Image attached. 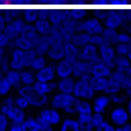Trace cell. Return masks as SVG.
Listing matches in <instances>:
<instances>
[{"label": "cell", "instance_id": "obj_10", "mask_svg": "<svg viewBox=\"0 0 131 131\" xmlns=\"http://www.w3.org/2000/svg\"><path fill=\"white\" fill-rule=\"evenodd\" d=\"M111 96L107 95V93H101V95H96L93 101H92V107H93V111L95 113H101L104 114L107 111V108L111 105Z\"/></svg>", "mask_w": 131, "mask_h": 131}, {"label": "cell", "instance_id": "obj_12", "mask_svg": "<svg viewBox=\"0 0 131 131\" xmlns=\"http://www.w3.org/2000/svg\"><path fill=\"white\" fill-rule=\"evenodd\" d=\"M85 75H92V64L81 58H76L73 63V78L79 79Z\"/></svg>", "mask_w": 131, "mask_h": 131}, {"label": "cell", "instance_id": "obj_39", "mask_svg": "<svg viewBox=\"0 0 131 131\" xmlns=\"http://www.w3.org/2000/svg\"><path fill=\"white\" fill-rule=\"evenodd\" d=\"M9 57H6V49H3V47H0V64L3 63V61H6Z\"/></svg>", "mask_w": 131, "mask_h": 131}, {"label": "cell", "instance_id": "obj_28", "mask_svg": "<svg viewBox=\"0 0 131 131\" xmlns=\"http://www.w3.org/2000/svg\"><path fill=\"white\" fill-rule=\"evenodd\" d=\"M14 87H12V84L6 79V78H3L2 81H0V96H8L9 93H11V90H12Z\"/></svg>", "mask_w": 131, "mask_h": 131}, {"label": "cell", "instance_id": "obj_32", "mask_svg": "<svg viewBox=\"0 0 131 131\" xmlns=\"http://www.w3.org/2000/svg\"><path fill=\"white\" fill-rule=\"evenodd\" d=\"M104 122H105L104 114H101V113H93V117H92V127H93L95 130H96V128H99Z\"/></svg>", "mask_w": 131, "mask_h": 131}, {"label": "cell", "instance_id": "obj_15", "mask_svg": "<svg viewBox=\"0 0 131 131\" xmlns=\"http://www.w3.org/2000/svg\"><path fill=\"white\" fill-rule=\"evenodd\" d=\"M113 70H114V69H111L110 66H107L105 63H102L101 58L96 60L95 63H92V75H93V76H105V78H108V76L113 75Z\"/></svg>", "mask_w": 131, "mask_h": 131}, {"label": "cell", "instance_id": "obj_5", "mask_svg": "<svg viewBox=\"0 0 131 131\" xmlns=\"http://www.w3.org/2000/svg\"><path fill=\"white\" fill-rule=\"evenodd\" d=\"M37 117H38L40 122H46V124L53 125V127H57V125H60L63 122L61 110L53 108V107H44V108H41V111H40V114Z\"/></svg>", "mask_w": 131, "mask_h": 131}, {"label": "cell", "instance_id": "obj_25", "mask_svg": "<svg viewBox=\"0 0 131 131\" xmlns=\"http://www.w3.org/2000/svg\"><path fill=\"white\" fill-rule=\"evenodd\" d=\"M108 78H105V76H93L92 75V85L96 90V93H104L105 92V85H107V79Z\"/></svg>", "mask_w": 131, "mask_h": 131}, {"label": "cell", "instance_id": "obj_30", "mask_svg": "<svg viewBox=\"0 0 131 131\" xmlns=\"http://www.w3.org/2000/svg\"><path fill=\"white\" fill-rule=\"evenodd\" d=\"M15 105H17L18 108H21V110H28V108L31 107V102H29V99L26 98V96H18V95H15Z\"/></svg>", "mask_w": 131, "mask_h": 131}, {"label": "cell", "instance_id": "obj_23", "mask_svg": "<svg viewBox=\"0 0 131 131\" xmlns=\"http://www.w3.org/2000/svg\"><path fill=\"white\" fill-rule=\"evenodd\" d=\"M122 92V85L113 78V76H110L108 79H107V85H105V92L104 93H107V95H116V93H121Z\"/></svg>", "mask_w": 131, "mask_h": 131}, {"label": "cell", "instance_id": "obj_33", "mask_svg": "<svg viewBox=\"0 0 131 131\" xmlns=\"http://www.w3.org/2000/svg\"><path fill=\"white\" fill-rule=\"evenodd\" d=\"M9 125H11V121L8 116H5L2 111H0V131H8L9 130Z\"/></svg>", "mask_w": 131, "mask_h": 131}, {"label": "cell", "instance_id": "obj_22", "mask_svg": "<svg viewBox=\"0 0 131 131\" xmlns=\"http://www.w3.org/2000/svg\"><path fill=\"white\" fill-rule=\"evenodd\" d=\"M5 78L12 84L14 89L20 87L21 85V70H15V69H9L6 73H5Z\"/></svg>", "mask_w": 131, "mask_h": 131}, {"label": "cell", "instance_id": "obj_29", "mask_svg": "<svg viewBox=\"0 0 131 131\" xmlns=\"http://www.w3.org/2000/svg\"><path fill=\"white\" fill-rule=\"evenodd\" d=\"M114 49H116V53L122 55V57H127L131 50L130 43H117V44H114Z\"/></svg>", "mask_w": 131, "mask_h": 131}, {"label": "cell", "instance_id": "obj_3", "mask_svg": "<svg viewBox=\"0 0 131 131\" xmlns=\"http://www.w3.org/2000/svg\"><path fill=\"white\" fill-rule=\"evenodd\" d=\"M9 63H11V69H15V70H25V69H28L29 63H31L29 50L14 47L11 50V53H9Z\"/></svg>", "mask_w": 131, "mask_h": 131}, {"label": "cell", "instance_id": "obj_6", "mask_svg": "<svg viewBox=\"0 0 131 131\" xmlns=\"http://www.w3.org/2000/svg\"><path fill=\"white\" fill-rule=\"evenodd\" d=\"M131 119H130V114H128V110L127 107L124 105H116L111 111H110V122H113L116 127L119 125H125L128 124Z\"/></svg>", "mask_w": 131, "mask_h": 131}, {"label": "cell", "instance_id": "obj_37", "mask_svg": "<svg viewBox=\"0 0 131 131\" xmlns=\"http://www.w3.org/2000/svg\"><path fill=\"white\" fill-rule=\"evenodd\" d=\"M38 119V117H37ZM40 125H41V130L40 131H55L53 130V125H49V124H46V122H40Z\"/></svg>", "mask_w": 131, "mask_h": 131}, {"label": "cell", "instance_id": "obj_21", "mask_svg": "<svg viewBox=\"0 0 131 131\" xmlns=\"http://www.w3.org/2000/svg\"><path fill=\"white\" fill-rule=\"evenodd\" d=\"M75 108H76V117L78 116H89V114H93V107L89 101H84V99H76V104H75Z\"/></svg>", "mask_w": 131, "mask_h": 131}, {"label": "cell", "instance_id": "obj_18", "mask_svg": "<svg viewBox=\"0 0 131 131\" xmlns=\"http://www.w3.org/2000/svg\"><path fill=\"white\" fill-rule=\"evenodd\" d=\"M76 85V78L69 76V78H61L57 81V92L61 93H73Z\"/></svg>", "mask_w": 131, "mask_h": 131}, {"label": "cell", "instance_id": "obj_8", "mask_svg": "<svg viewBox=\"0 0 131 131\" xmlns=\"http://www.w3.org/2000/svg\"><path fill=\"white\" fill-rule=\"evenodd\" d=\"M90 5L96 6L99 9H122L130 5V0H90Z\"/></svg>", "mask_w": 131, "mask_h": 131}, {"label": "cell", "instance_id": "obj_41", "mask_svg": "<svg viewBox=\"0 0 131 131\" xmlns=\"http://www.w3.org/2000/svg\"><path fill=\"white\" fill-rule=\"evenodd\" d=\"M3 78H5V73H3V72H2V69H0V81H2Z\"/></svg>", "mask_w": 131, "mask_h": 131}, {"label": "cell", "instance_id": "obj_31", "mask_svg": "<svg viewBox=\"0 0 131 131\" xmlns=\"http://www.w3.org/2000/svg\"><path fill=\"white\" fill-rule=\"evenodd\" d=\"M8 46H12V38L5 32V31H0V47L6 49Z\"/></svg>", "mask_w": 131, "mask_h": 131}, {"label": "cell", "instance_id": "obj_4", "mask_svg": "<svg viewBox=\"0 0 131 131\" xmlns=\"http://www.w3.org/2000/svg\"><path fill=\"white\" fill-rule=\"evenodd\" d=\"M105 26L104 21L99 20L98 17H90V18H84L81 21H78V31L79 32H87L90 35H101L104 32Z\"/></svg>", "mask_w": 131, "mask_h": 131}, {"label": "cell", "instance_id": "obj_1", "mask_svg": "<svg viewBox=\"0 0 131 131\" xmlns=\"http://www.w3.org/2000/svg\"><path fill=\"white\" fill-rule=\"evenodd\" d=\"M76 96L73 93H61V92H55L53 96L50 98V107L58 108L64 113L66 116H76Z\"/></svg>", "mask_w": 131, "mask_h": 131}, {"label": "cell", "instance_id": "obj_36", "mask_svg": "<svg viewBox=\"0 0 131 131\" xmlns=\"http://www.w3.org/2000/svg\"><path fill=\"white\" fill-rule=\"evenodd\" d=\"M8 131H25V128H23V124H12L11 122Z\"/></svg>", "mask_w": 131, "mask_h": 131}, {"label": "cell", "instance_id": "obj_44", "mask_svg": "<svg viewBox=\"0 0 131 131\" xmlns=\"http://www.w3.org/2000/svg\"><path fill=\"white\" fill-rule=\"evenodd\" d=\"M93 131H96V130H93Z\"/></svg>", "mask_w": 131, "mask_h": 131}, {"label": "cell", "instance_id": "obj_43", "mask_svg": "<svg viewBox=\"0 0 131 131\" xmlns=\"http://www.w3.org/2000/svg\"><path fill=\"white\" fill-rule=\"evenodd\" d=\"M127 57H128V60H130V63H131V50H130V53H128Z\"/></svg>", "mask_w": 131, "mask_h": 131}, {"label": "cell", "instance_id": "obj_27", "mask_svg": "<svg viewBox=\"0 0 131 131\" xmlns=\"http://www.w3.org/2000/svg\"><path fill=\"white\" fill-rule=\"evenodd\" d=\"M23 128L25 131H40L41 125L37 117H26V121L23 122Z\"/></svg>", "mask_w": 131, "mask_h": 131}, {"label": "cell", "instance_id": "obj_35", "mask_svg": "<svg viewBox=\"0 0 131 131\" xmlns=\"http://www.w3.org/2000/svg\"><path fill=\"white\" fill-rule=\"evenodd\" d=\"M96 131H116V125L110 121H105L99 128H96Z\"/></svg>", "mask_w": 131, "mask_h": 131}, {"label": "cell", "instance_id": "obj_20", "mask_svg": "<svg viewBox=\"0 0 131 131\" xmlns=\"http://www.w3.org/2000/svg\"><path fill=\"white\" fill-rule=\"evenodd\" d=\"M38 0H5V6L12 8V9H28L37 6Z\"/></svg>", "mask_w": 131, "mask_h": 131}, {"label": "cell", "instance_id": "obj_26", "mask_svg": "<svg viewBox=\"0 0 131 131\" xmlns=\"http://www.w3.org/2000/svg\"><path fill=\"white\" fill-rule=\"evenodd\" d=\"M114 69L116 70H122V72H127L131 69V63L128 60V57H122V55H117L116 60H114Z\"/></svg>", "mask_w": 131, "mask_h": 131}, {"label": "cell", "instance_id": "obj_7", "mask_svg": "<svg viewBox=\"0 0 131 131\" xmlns=\"http://www.w3.org/2000/svg\"><path fill=\"white\" fill-rule=\"evenodd\" d=\"M117 53L114 49V44H101L99 46V58L102 60V63H105L107 66H110L111 69H114V60H116Z\"/></svg>", "mask_w": 131, "mask_h": 131}, {"label": "cell", "instance_id": "obj_24", "mask_svg": "<svg viewBox=\"0 0 131 131\" xmlns=\"http://www.w3.org/2000/svg\"><path fill=\"white\" fill-rule=\"evenodd\" d=\"M35 81H37V72H34L29 67L21 70V84L23 85H34Z\"/></svg>", "mask_w": 131, "mask_h": 131}, {"label": "cell", "instance_id": "obj_16", "mask_svg": "<svg viewBox=\"0 0 131 131\" xmlns=\"http://www.w3.org/2000/svg\"><path fill=\"white\" fill-rule=\"evenodd\" d=\"M29 55H31L29 69H32L34 72H38V70H41L44 66L49 64V58H47L46 55H38L35 50H29Z\"/></svg>", "mask_w": 131, "mask_h": 131}, {"label": "cell", "instance_id": "obj_11", "mask_svg": "<svg viewBox=\"0 0 131 131\" xmlns=\"http://www.w3.org/2000/svg\"><path fill=\"white\" fill-rule=\"evenodd\" d=\"M79 58L87 61V63H90V64L95 63L96 60H99V47L96 44H92V43L82 46L81 50H79Z\"/></svg>", "mask_w": 131, "mask_h": 131}, {"label": "cell", "instance_id": "obj_40", "mask_svg": "<svg viewBox=\"0 0 131 131\" xmlns=\"http://www.w3.org/2000/svg\"><path fill=\"white\" fill-rule=\"evenodd\" d=\"M125 107H127V110H128V114H130V119H131V98L127 99V104H125Z\"/></svg>", "mask_w": 131, "mask_h": 131}, {"label": "cell", "instance_id": "obj_14", "mask_svg": "<svg viewBox=\"0 0 131 131\" xmlns=\"http://www.w3.org/2000/svg\"><path fill=\"white\" fill-rule=\"evenodd\" d=\"M34 92L41 95V96H49L52 93L57 92V82H41V81H35V84L32 85Z\"/></svg>", "mask_w": 131, "mask_h": 131}, {"label": "cell", "instance_id": "obj_13", "mask_svg": "<svg viewBox=\"0 0 131 131\" xmlns=\"http://www.w3.org/2000/svg\"><path fill=\"white\" fill-rule=\"evenodd\" d=\"M57 78V69L53 64H47L44 66L41 70L37 72V81L41 82H53Z\"/></svg>", "mask_w": 131, "mask_h": 131}, {"label": "cell", "instance_id": "obj_17", "mask_svg": "<svg viewBox=\"0 0 131 131\" xmlns=\"http://www.w3.org/2000/svg\"><path fill=\"white\" fill-rule=\"evenodd\" d=\"M47 58H49V61H52V63H58V61L64 60V58H66L64 43H57V44H52L50 50L47 52Z\"/></svg>", "mask_w": 131, "mask_h": 131}, {"label": "cell", "instance_id": "obj_38", "mask_svg": "<svg viewBox=\"0 0 131 131\" xmlns=\"http://www.w3.org/2000/svg\"><path fill=\"white\" fill-rule=\"evenodd\" d=\"M116 131H131V122L125 124V125H119V127H116Z\"/></svg>", "mask_w": 131, "mask_h": 131}, {"label": "cell", "instance_id": "obj_9", "mask_svg": "<svg viewBox=\"0 0 131 131\" xmlns=\"http://www.w3.org/2000/svg\"><path fill=\"white\" fill-rule=\"evenodd\" d=\"M76 58H64L61 61H58L55 64L57 69V78L61 79V78H69V76H73V63H75Z\"/></svg>", "mask_w": 131, "mask_h": 131}, {"label": "cell", "instance_id": "obj_42", "mask_svg": "<svg viewBox=\"0 0 131 131\" xmlns=\"http://www.w3.org/2000/svg\"><path fill=\"white\" fill-rule=\"evenodd\" d=\"M5 6V0H0V8H3Z\"/></svg>", "mask_w": 131, "mask_h": 131}, {"label": "cell", "instance_id": "obj_2", "mask_svg": "<svg viewBox=\"0 0 131 131\" xmlns=\"http://www.w3.org/2000/svg\"><path fill=\"white\" fill-rule=\"evenodd\" d=\"M73 95L78 99H84V101H90L96 96V90L92 85V75H85V76L76 79Z\"/></svg>", "mask_w": 131, "mask_h": 131}, {"label": "cell", "instance_id": "obj_19", "mask_svg": "<svg viewBox=\"0 0 131 131\" xmlns=\"http://www.w3.org/2000/svg\"><path fill=\"white\" fill-rule=\"evenodd\" d=\"M58 131H82V128H81V124L78 122V119H75L73 116H67L60 124Z\"/></svg>", "mask_w": 131, "mask_h": 131}, {"label": "cell", "instance_id": "obj_34", "mask_svg": "<svg viewBox=\"0 0 131 131\" xmlns=\"http://www.w3.org/2000/svg\"><path fill=\"white\" fill-rule=\"evenodd\" d=\"M127 96L125 95H121V93H116V95H111V102L114 105H122V104H127Z\"/></svg>", "mask_w": 131, "mask_h": 131}]
</instances>
